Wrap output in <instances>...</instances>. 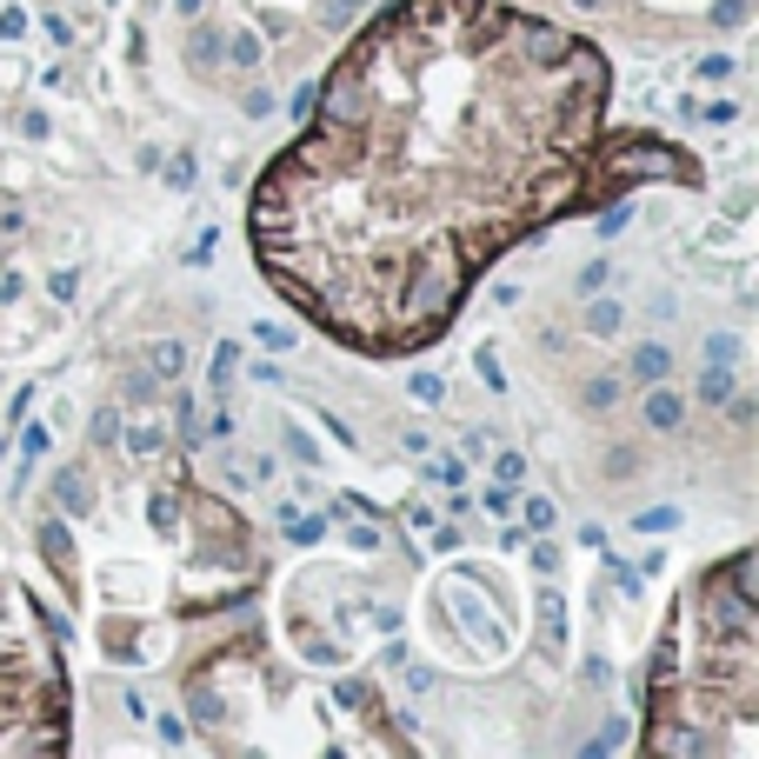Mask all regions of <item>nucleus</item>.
I'll return each mask as SVG.
<instances>
[{
    "instance_id": "f257e3e1",
    "label": "nucleus",
    "mask_w": 759,
    "mask_h": 759,
    "mask_svg": "<svg viewBox=\"0 0 759 759\" xmlns=\"http://www.w3.org/2000/svg\"><path fill=\"white\" fill-rule=\"evenodd\" d=\"M607 54L514 0H387L246 200L267 287L360 360H413L553 220L700 166L613 134Z\"/></svg>"
},
{
    "instance_id": "f03ea898",
    "label": "nucleus",
    "mask_w": 759,
    "mask_h": 759,
    "mask_svg": "<svg viewBox=\"0 0 759 759\" xmlns=\"http://www.w3.org/2000/svg\"><path fill=\"white\" fill-rule=\"evenodd\" d=\"M646 746L672 759H726L759 746V633H752V553L700 566L653 640Z\"/></svg>"
},
{
    "instance_id": "7ed1b4c3",
    "label": "nucleus",
    "mask_w": 759,
    "mask_h": 759,
    "mask_svg": "<svg viewBox=\"0 0 759 759\" xmlns=\"http://www.w3.org/2000/svg\"><path fill=\"white\" fill-rule=\"evenodd\" d=\"M73 739V687L60 620L0 566V759H41Z\"/></svg>"
},
{
    "instance_id": "20e7f679",
    "label": "nucleus",
    "mask_w": 759,
    "mask_h": 759,
    "mask_svg": "<svg viewBox=\"0 0 759 759\" xmlns=\"http://www.w3.org/2000/svg\"><path fill=\"white\" fill-rule=\"evenodd\" d=\"M646 427H680V400H672L666 387L646 393Z\"/></svg>"
},
{
    "instance_id": "39448f33",
    "label": "nucleus",
    "mask_w": 759,
    "mask_h": 759,
    "mask_svg": "<svg viewBox=\"0 0 759 759\" xmlns=\"http://www.w3.org/2000/svg\"><path fill=\"white\" fill-rule=\"evenodd\" d=\"M633 373H640V380H659V373H666V347H640V354H633Z\"/></svg>"
}]
</instances>
